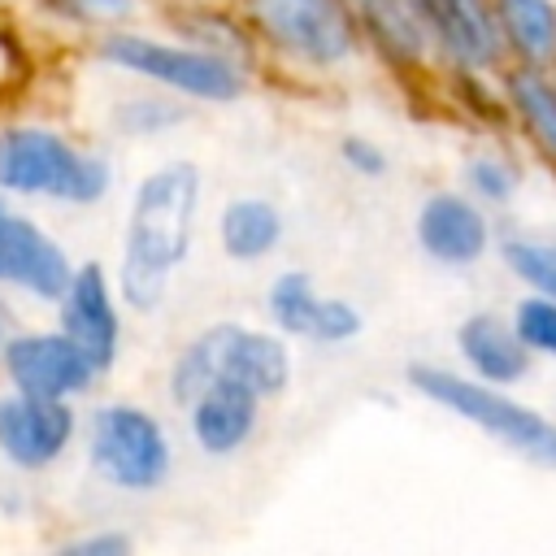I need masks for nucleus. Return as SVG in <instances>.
Listing matches in <instances>:
<instances>
[{"label":"nucleus","mask_w":556,"mask_h":556,"mask_svg":"<svg viewBox=\"0 0 556 556\" xmlns=\"http://www.w3.org/2000/svg\"><path fill=\"white\" fill-rule=\"evenodd\" d=\"M200 195H204V178L200 165L187 156L152 165L130 187L122 217V248L113 265V282L126 313L152 317L165 308L174 274L187 265L195 243Z\"/></svg>","instance_id":"obj_1"},{"label":"nucleus","mask_w":556,"mask_h":556,"mask_svg":"<svg viewBox=\"0 0 556 556\" xmlns=\"http://www.w3.org/2000/svg\"><path fill=\"white\" fill-rule=\"evenodd\" d=\"M117 182L113 156L52 117L0 113V191L22 204L96 208Z\"/></svg>","instance_id":"obj_2"},{"label":"nucleus","mask_w":556,"mask_h":556,"mask_svg":"<svg viewBox=\"0 0 556 556\" xmlns=\"http://www.w3.org/2000/svg\"><path fill=\"white\" fill-rule=\"evenodd\" d=\"M83 469L113 495H156L174 473V439L161 413L139 400L104 395L83 408Z\"/></svg>","instance_id":"obj_3"},{"label":"nucleus","mask_w":556,"mask_h":556,"mask_svg":"<svg viewBox=\"0 0 556 556\" xmlns=\"http://www.w3.org/2000/svg\"><path fill=\"white\" fill-rule=\"evenodd\" d=\"M91 56L122 78L161 87L195 104H235L243 96L239 61L213 48H200L191 39H161V35L135 30L126 22L91 35Z\"/></svg>","instance_id":"obj_4"},{"label":"nucleus","mask_w":556,"mask_h":556,"mask_svg":"<svg viewBox=\"0 0 556 556\" xmlns=\"http://www.w3.org/2000/svg\"><path fill=\"white\" fill-rule=\"evenodd\" d=\"M217 378H235L252 387L261 400H269L291 382V348L278 334H265L256 326L213 321L174 352L165 369V395L174 408H187Z\"/></svg>","instance_id":"obj_5"},{"label":"nucleus","mask_w":556,"mask_h":556,"mask_svg":"<svg viewBox=\"0 0 556 556\" xmlns=\"http://www.w3.org/2000/svg\"><path fill=\"white\" fill-rule=\"evenodd\" d=\"M408 382L426 400H434L447 413L465 417L469 426L495 434L500 443H508L526 460H534L543 469H556V421L543 417L539 408L504 395L495 382L465 378V374H452L443 365H408Z\"/></svg>","instance_id":"obj_6"},{"label":"nucleus","mask_w":556,"mask_h":556,"mask_svg":"<svg viewBox=\"0 0 556 556\" xmlns=\"http://www.w3.org/2000/svg\"><path fill=\"white\" fill-rule=\"evenodd\" d=\"M104 382V369L48 317V321H17L0 348V387L48 395V400H91Z\"/></svg>","instance_id":"obj_7"},{"label":"nucleus","mask_w":556,"mask_h":556,"mask_svg":"<svg viewBox=\"0 0 556 556\" xmlns=\"http://www.w3.org/2000/svg\"><path fill=\"white\" fill-rule=\"evenodd\" d=\"M83 434V404L26 395L0 387V469L17 478H48L74 452Z\"/></svg>","instance_id":"obj_8"},{"label":"nucleus","mask_w":556,"mask_h":556,"mask_svg":"<svg viewBox=\"0 0 556 556\" xmlns=\"http://www.w3.org/2000/svg\"><path fill=\"white\" fill-rule=\"evenodd\" d=\"M74 265L78 261L65 248V239L22 200L0 191V291H9L17 304L52 308Z\"/></svg>","instance_id":"obj_9"},{"label":"nucleus","mask_w":556,"mask_h":556,"mask_svg":"<svg viewBox=\"0 0 556 556\" xmlns=\"http://www.w3.org/2000/svg\"><path fill=\"white\" fill-rule=\"evenodd\" d=\"M52 321L104 369V378L117 369L126 352V304L117 295L113 269L104 261H78L65 291L52 300Z\"/></svg>","instance_id":"obj_10"},{"label":"nucleus","mask_w":556,"mask_h":556,"mask_svg":"<svg viewBox=\"0 0 556 556\" xmlns=\"http://www.w3.org/2000/svg\"><path fill=\"white\" fill-rule=\"evenodd\" d=\"M256 30L308 65H339L356 48V22L343 0H243Z\"/></svg>","instance_id":"obj_11"},{"label":"nucleus","mask_w":556,"mask_h":556,"mask_svg":"<svg viewBox=\"0 0 556 556\" xmlns=\"http://www.w3.org/2000/svg\"><path fill=\"white\" fill-rule=\"evenodd\" d=\"M182 417H187L191 443L204 456L226 460L252 443V434L261 426V395L235 378H217L182 408Z\"/></svg>","instance_id":"obj_12"},{"label":"nucleus","mask_w":556,"mask_h":556,"mask_svg":"<svg viewBox=\"0 0 556 556\" xmlns=\"http://www.w3.org/2000/svg\"><path fill=\"white\" fill-rule=\"evenodd\" d=\"M413 230H417L421 252L439 265H473V261H482V252L491 243L486 213L478 208V200L456 195V191H434L417 208Z\"/></svg>","instance_id":"obj_13"},{"label":"nucleus","mask_w":556,"mask_h":556,"mask_svg":"<svg viewBox=\"0 0 556 556\" xmlns=\"http://www.w3.org/2000/svg\"><path fill=\"white\" fill-rule=\"evenodd\" d=\"M413 9L421 13L426 30H434L456 61H465L473 70H486L500 61L504 35H500L495 9L486 0H413Z\"/></svg>","instance_id":"obj_14"},{"label":"nucleus","mask_w":556,"mask_h":556,"mask_svg":"<svg viewBox=\"0 0 556 556\" xmlns=\"http://www.w3.org/2000/svg\"><path fill=\"white\" fill-rule=\"evenodd\" d=\"M456 348L465 356V365L473 369V378L508 387L521 382L530 369V348L517 339V330L491 313H473L456 326Z\"/></svg>","instance_id":"obj_15"},{"label":"nucleus","mask_w":556,"mask_h":556,"mask_svg":"<svg viewBox=\"0 0 556 556\" xmlns=\"http://www.w3.org/2000/svg\"><path fill=\"white\" fill-rule=\"evenodd\" d=\"M217 243L230 261H265L282 243V213L261 195H235L217 213Z\"/></svg>","instance_id":"obj_16"},{"label":"nucleus","mask_w":556,"mask_h":556,"mask_svg":"<svg viewBox=\"0 0 556 556\" xmlns=\"http://www.w3.org/2000/svg\"><path fill=\"white\" fill-rule=\"evenodd\" d=\"M187 122V104H182V96H169V91H161V87H148V83H139V91H126V96H117L113 104H109V126H113V135H122V139H161V135H169V130H178Z\"/></svg>","instance_id":"obj_17"},{"label":"nucleus","mask_w":556,"mask_h":556,"mask_svg":"<svg viewBox=\"0 0 556 556\" xmlns=\"http://www.w3.org/2000/svg\"><path fill=\"white\" fill-rule=\"evenodd\" d=\"M491 9H495V26L504 43L521 61L543 65L556 56V4L552 0H491Z\"/></svg>","instance_id":"obj_18"},{"label":"nucleus","mask_w":556,"mask_h":556,"mask_svg":"<svg viewBox=\"0 0 556 556\" xmlns=\"http://www.w3.org/2000/svg\"><path fill=\"white\" fill-rule=\"evenodd\" d=\"M265 308H269V321H274L282 334H291V339H313L321 295L313 291V278H308V274L287 269V274H278V278L269 282Z\"/></svg>","instance_id":"obj_19"},{"label":"nucleus","mask_w":556,"mask_h":556,"mask_svg":"<svg viewBox=\"0 0 556 556\" xmlns=\"http://www.w3.org/2000/svg\"><path fill=\"white\" fill-rule=\"evenodd\" d=\"M30 83H35V52H30L26 26L17 9H0V113H9Z\"/></svg>","instance_id":"obj_20"},{"label":"nucleus","mask_w":556,"mask_h":556,"mask_svg":"<svg viewBox=\"0 0 556 556\" xmlns=\"http://www.w3.org/2000/svg\"><path fill=\"white\" fill-rule=\"evenodd\" d=\"M361 22L378 39V48H387L391 56H404V61L421 56V26L404 0H361Z\"/></svg>","instance_id":"obj_21"},{"label":"nucleus","mask_w":556,"mask_h":556,"mask_svg":"<svg viewBox=\"0 0 556 556\" xmlns=\"http://www.w3.org/2000/svg\"><path fill=\"white\" fill-rule=\"evenodd\" d=\"M508 100L526 117L530 135L556 156V87L539 70H517L508 78Z\"/></svg>","instance_id":"obj_22"},{"label":"nucleus","mask_w":556,"mask_h":556,"mask_svg":"<svg viewBox=\"0 0 556 556\" xmlns=\"http://www.w3.org/2000/svg\"><path fill=\"white\" fill-rule=\"evenodd\" d=\"M513 330H517V339H521L530 352L556 361V295L530 291L526 300H517V308H513Z\"/></svg>","instance_id":"obj_23"},{"label":"nucleus","mask_w":556,"mask_h":556,"mask_svg":"<svg viewBox=\"0 0 556 556\" xmlns=\"http://www.w3.org/2000/svg\"><path fill=\"white\" fill-rule=\"evenodd\" d=\"M52 547L61 556H126L135 552V534L117 521H100V526H74L61 539H52Z\"/></svg>","instance_id":"obj_24"},{"label":"nucleus","mask_w":556,"mask_h":556,"mask_svg":"<svg viewBox=\"0 0 556 556\" xmlns=\"http://www.w3.org/2000/svg\"><path fill=\"white\" fill-rule=\"evenodd\" d=\"M504 261H508V269H513L530 291L556 295V248L534 243V239H508V243H504Z\"/></svg>","instance_id":"obj_25"},{"label":"nucleus","mask_w":556,"mask_h":556,"mask_svg":"<svg viewBox=\"0 0 556 556\" xmlns=\"http://www.w3.org/2000/svg\"><path fill=\"white\" fill-rule=\"evenodd\" d=\"M465 182H469V191H473L482 204H504V200L517 191L513 165H504V161H495V156H473V161L465 165Z\"/></svg>","instance_id":"obj_26"},{"label":"nucleus","mask_w":556,"mask_h":556,"mask_svg":"<svg viewBox=\"0 0 556 556\" xmlns=\"http://www.w3.org/2000/svg\"><path fill=\"white\" fill-rule=\"evenodd\" d=\"M361 334V313L356 304L339 300V295H321L317 308V326H313V343H348Z\"/></svg>","instance_id":"obj_27"},{"label":"nucleus","mask_w":556,"mask_h":556,"mask_svg":"<svg viewBox=\"0 0 556 556\" xmlns=\"http://www.w3.org/2000/svg\"><path fill=\"white\" fill-rule=\"evenodd\" d=\"M339 156H343V165H348L352 174H361V178H382V174H387V152H382L378 143L361 139V135H348V139L339 143Z\"/></svg>","instance_id":"obj_28"},{"label":"nucleus","mask_w":556,"mask_h":556,"mask_svg":"<svg viewBox=\"0 0 556 556\" xmlns=\"http://www.w3.org/2000/svg\"><path fill=\"white\" fill-rule=\"evenodd\" d=\"M30 508H35V500H30V478L4 473V478H0V521L17 526V521L30 517Z\"/></svg>","instance_id":"obj_29"},{"label":"nucleus","mask_w":556,"mask_h":556,"mask_svg":"<svg viewBox=\"0 0 556 556\" xmlns=\"http://www.w3.org/2000/svg\"><path fill=\"white\" fill-rule=\"evenodd\" d=\"M22 321V313H17V300L9 295V291H0V348H4V339L13 334V326Z\"/></svg>","instance_id":"obj_30"},{"label":"nucleus","mask_w":556,"mask_h":556,"mask_svg":"<svg viewBox=\"0 0 556 556\" xmlns=\"http://www.w3.org/2000/svg\"><path fill=\"white\" fill-rule=\"evenodd\" d=\"M26 0H0V9H22Z\"/></svg>","instance_id":"obj_31"}]
</instances>
